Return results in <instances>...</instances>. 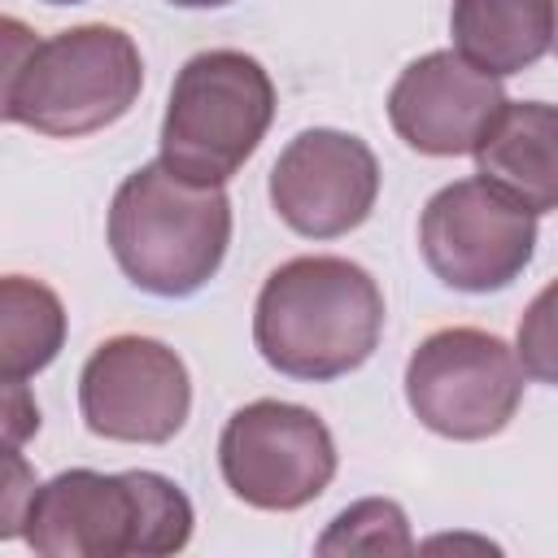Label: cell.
<instances>
[{"mask_svg": "<svg viewBox=\"0 0 558 558\" xmlns=\"http://www.w3.org/2000/svg\"><path fill=\"white\" fill-rule=\"evenodd\" d=\"M418 248L445 288L501 292L536 253V214L488 179L471 174L440 187L423 205Z\"/></svg>", "mask_w": 558, "mask_h": 558, "instance_id": "8", "label": "cell"}, {"mask_svg": "<svg viewBox=\"0 0 558 558\" xmlns=\"http://www.w3.org/2000/svg\"><path fill=\"white\" fill-rule=\"evenodd\" d=\"M65 344L61 296L31 275H0V375L31 379Z\"/></svg>", "mask_w": 558, "mask_h": 558, "instance_id": "14", "label": "cell"}, {"mask_svg": "<svg viewBox=\"0 0 558 558\" xmlns=\"http://www.w3.org/2000/svg\"><path fill=\"white\" fill-rule=\"evenodd\" d=\"M170 4H179V9H222L231 0H170Z\"/></svg>", "mask_w": 558, "mask_h": 558, "instance_id": "20", "label": "cell"}, {"mask_svg": "<svg viewBox=\"0 0 558 558\" xmlns=\"http://www.w3.org/2000/svg\"><path fill=\"white\" fill-rule=\"evenodd\" d=\"M35 488H39L35 466L17 449L0 445V541H13V536L26 532V514H31Z\"/></svg>", "mask_w": 558, "mask_h": 558, "instance_id": "16", "label": "cell"}, {"mask_svg": "<svg viewBox=\"0 0 558 558\" xmlns=\"http://www.w3.org/2000/svg\"><path fill=\"white\" fill-rule=\"evenodd\" d=\"M140 87L144 61L135 39L118 26L83 22L39 39L13 96V122L52 140H78L126 118Z\"/></svg>", "mask_w": 558, "mask_h": 558, "instance_id": "5", "label": "cell"}, {"mask_svg": "<svg viewBox=\"0 0 558 558\" xmlns=\"http://www.w3.org/2000/svg\"><path fill=\"white\" fill-rule=\"evenodd\" d=\"M501 78L475 70L453 48L410 61L388 92L392 131L423 157H462L501 113Z\"/></svg>", "mask_w": 558, "mask_h": 558, "instance_id": "11", "label": "cell"}, {"mask_svg": "<svg viewBox=\"0 0 558 558\" xmlns=\"http://www.w3.org/2000/svg\"><path fill=\"white\" fill-rule=\"evenodd\" d=\"M39 432V401L22 379L0 375V445L22 449Z\"/></svg>", "mask_w": 558, "mask_h": 558, "instance_id": "18", "label": "cell"}, {"mask_svg": "<svg viewBox=\"0 0 558 558\" xmlns=\"http://www.w3.org/2000/svg\"><path fill=\"white\" fill-rule=\"evenodd\" d=\"M231 244V201L222 183H192L161 161L131 170L109 205V253L118 270L153 296L201 292Z\"/></svg>", "mask_w": 558, "mask_h": 558, "instance_id": "3", "label": "cell"}, {"mask_svg": "<svg viewBox=\"0 0 558 558\" xmlns=\"http://www.w3.org/2000/svg\"><path fill=\"white\" fill-rule=\"evenodd\" d=\"M549 296L554 292H541L536 305L527 310V318L519 323V357H523V371H532L536 379H554V336H549Z\"/></svg>", "mask_w": 558, "mask_h": 558, "instance_id": "19", "label": "cell"}, {"mask_svg": "<svg viewBox=\"0 0 558 558\" xmlns=\"http://www.w3.org/2000/svg\"><path fill=\"white\" fill-rule=\"evenodd\" d=\"M453 52L506 78L536 65L554 44V0H453Z\"/></svg>", "mask_w": 558, "mask_h": 558, "instance_id": "13", "label": "cell"}, {"mask_svg": "<svg viewBox=\"0 0 558 558\" xmlns=\"http://www.w3.org/2000/svg\"><path fill=\"white\" fill-rule=\"evenodd\" d=\"M78 414L92 436L122 445H166L192 414V375L183 357L153 336H109L83 362Z\"/></svg>", "mask_w": 558, "mask_h": 558, "instance_id": "9", "label": "cell"}, {"mask_svg": "<svg viewBox=\"0 0 558 558\" xmlns=\"http://www.w3.org/2000/svg\"><path fill=\"white\" fill-rule=\"evenodd\" d=\"M410 549H414L410 519L388 497L353 501L318 536V554H410Z\"/></svg>", "mask_w": 558, "mask_h": 558, "instance_id": "15", "label": "cell"}, {"mask_svg": "<svg viewBox=\"0 0 558 558\" xmlns=\"http://www.w3.org/2000/svg\"><path fill=\"white\" fill-rule=\"evenodd\" d=\"M379 196V161L366 140L310 126L270 166V205L305 240H336L357 231Z\"/></svg>", "mask_w": 558, "mask_h": 558, "instance_id": "10", "label": "cell"}, {"mask_svg": "<svg viewBox=\"0 0 558 558\" xmlns=\"http://www.w3.org/2000/svg\"><path fill=\"white\" fill-rule=\"evenodd\" d=\"M35 48H39V35L22 17L0 13V122H13V96Z\"/></svg>", "mask_w": 558, "mask_h": 558, "instance_id": "17", "label": "cell"}, {"mask_svg": "<svg viewBox=\"0 0 558 558\" xmlns=\"http://www.w3.org/2000/svg\"><path fill=\"white\" fill-rule=\"evenodd\" d=\"M340 453L331 427L296 401H248L218 436V471L253 510H301L327 493Z\"/></svg>", "mask_w": 558, "mask_h": 558, "instance_id": "7", "label": "cell"}, {"mask_svg": "<svg viewBox=\"0 0 558 558\" xmlns=\"http://www.w3.org/2000/svg\"><path fill=\"white\" fill-rule=\"evenodd\" d=\"M527 371L519 353L484 327H440L405 362L414 418L445 440H488L510 427Z\"/></svg>", "mask_w": 558, "mask_h": 558, "instance_id": "6", "label": "cell"}, {"mask_svg": "<svg viewBox=\"0 0 558 558\" xmlns=\"http://www.w3.org/2000/svg\"><path fill=\"white\" fill-rule=\"evenodd\" d=\"M44 4H83V0H44Z\"/></svg>", "mask_w": 558, "mask_h": 558, "instance_id": "21", "label": "cell"}, {"mask_svg": "<svg viewBox=\"0 0 558 558\" xmlns=\"http://www.w3.org/2000/svg\"><path fill=\"white\" fill-rule=\"evenodd\" d=\"M275 122V83L240 48H209L183 61L161 118V166L192 183H227L257 153Z\"/></svg>", "mask_w": 558, "mask_h": 558, "instance_id": "4", "label": "cell"}, {"mask_svg": "<svg viewBox=\"0 0 558 558\" xmlns=\"http://www.w3.org/2000/svg\"><path fill=\"white\" fill-rule=\"evenodd\" d=\"M384 336V292L366 266L331 253L275 266L253 305V344L288 379L357 371Z\"/></svg>", "mask_w": 558, "mask_h": 558, "instance_id": "1", "label": "cell"}, {"mask_svg": "<svg viewBox=\"0 0 558 558\" xmlns=\"http://www.w3.org/2000/svg\"><path fill=\"white\" fill-rule=\"evenodd\" d=\"M480 179L527 205L536 218L558 205V113L545 100H506L471 148Z\"/></svg>", "mask_w": 558, "mask_h": 558, "instance_id": "12", "label": "cell"}, {"mask_svg": "<svg viewBox=\"0 0 558 558\" xmlns=\"http://www.w3.org/2000/svg\"><path fill=\"white\" fill-rule=\"evenodd\" d=\"M196 510L157 471L74 466L35 488L22 541L44 558H166L187 549Z\"/></svg>", "mask_w": 558, "mask_h": 558, "instance_id": "2", "label": "cell"}]
</instances>
